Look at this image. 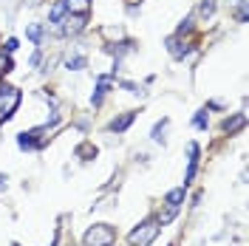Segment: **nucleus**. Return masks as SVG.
Listing matches in <instances>:
<instances>
[{
    "mask_svg": "<svg viewBox=\"0 0 249 246\" xmlns=\"http://www.w3.org/2000/svg\"><path fill=\"white\" fill-rule=\"evenodd\" d=\"M82 244L85 246H113L116 244V229L110 224H93L91 229L85 232Z\"/></svg>",
    "mask_w": 249,
    "mask_h": 246,
    "instance_id": "1",
    "label": "nucleus"
},
{
    "mask_svg": "<svg viewBox=\"0 0 249 246\" xmlns=\"http://www.w3.org/2000/svg\"><path fill=\"white\" fill-rule=\"evenodd\" d=\"M159 229H161V227H159V221H156V218H147L144 224H139L136 229L127 235V244H130V246H150L156 241Z\"/></svg>",
    "mask_w": 249,
    "mask_h": 246,
    "instance_id": "2",
    "label": "nucleus"
},
{
    "mask_svg": "<svg viewBox=\"0 0 249 246\" xmlns=\"http://www.w3.org/2000/svg\"><path fill=\"white\" fill-rule=\"evenodd\" d=\"M17 105H20V91L12 88V85H3L0 88V124L12 119V113L17 110Z\"/></svg>",
    "mask_w": 249,
    "mask_h": 246,
    "instance_id": "3",
    "label": "nucleus"
},
{
    "mask_svg": "<svg viewBox=\"0 0 249 246\" xmlns=\"http://www.w3.org/2000/svg\"><path fill=\"white\" fill-rule=\"evenodd\" d=\"M46 133H48V127H34V130H26V133H20V136H17V144H20L23 150H37V147H43V144H46Z\"/></svg>",
    "mask_w": 249,
    "mask_h": 246,
    "instance_id": "4",
    "label": "nucleus"
},
{
    "mask_svg": "<svg viewBox=\"0 0 249 246\" xmlns=\"http://www.w3.org/2000/svg\"><path fill=\"white\" fill-rule=\"evenodd\" d=\"M190 48H193V43H181L178 37H170V40H167V51H170L173 60H181V57H187V54H190Z\"/></svg>",
    "mask_w": 249,
    "mask_h": 246,
    "instance_id": "5",
    "label": "nucleus"
},
{
    "mask_svg": "<svg viewBox=\"0 0 249 246\" xmlns=\"http://www.w3.org/2000/svg\"><path fill=\"white\" fill-rule=\"evenodd\" d=\"M187 153H190V167H187L184 184H190V181H193V176H196V167H198V144H196V141H190V144H187Z\"/></svg>",
    "mask_w": 249,
    "mask_h": 246,
    "instance_id": "6",
    "label": "nucleus"
},
{
    "mask_svg": "<svg viewBox=\"0 0 249 246\" xmlns=\"http://www.w3.org/2000/svg\"><path fill=\"white\" fill-rule=\"evenodd\" d=\"M68 15V9H65V0H57L54 6H51V12H48V23H54V26H60L62 20Z\"/></svg>",
    "mask_w": 249,
    "mask_h": 246,
    "instance_id": "7",
    "label": "nucleus"
},
{
    "mask_svg": "<svg viewBox=\"0 0 249 246\" xmlns=\"http://www.w3.org/2000/svg\"><path fill=\"white\" fill-rule=\"evenodd\" d=\"M133 119H136V113H133V110H127V113H122L119 119H113V122H110V130H113V133H124V130L130 127Z\"/></svg>",
    "mask_w": 249,
    "mask_h": 246,
    "instance_id": "8",
    "label": "nucleus"
},
{
    "mask_svg": "<svg viewBox=\"0 0 249 246\" xmlns=\"http://www.w3.org/2000/svg\"><path fill=\"white\" fill-rule=\"evenodd\" d=\"M244 124H247V113H235L232 119H227V122H224V130H227V133L232 136V133H238V130H241Z\"/></svg>",
    "mask_w": 249,
    "mask_h": 246,
    "instance_id": "9",
    "label": "nucleus"
},
{
    "mask_svg": "<svg viewBox=\"0 0 249 246\" xmlns=\"http://www.w3.org/2000/svg\"><path fill=\"white\" fill-rule=\"evenodd\" d=\"M65 9H68L71 15H88L91 0H65Z\"/></svg>",
    "mask_w": 249,
    "mask_h": 246,
    "instance_id": "10",
    "label": "nucleus"
},
{
    "mask_svg": "<svg viewBox=\"0 0 249 246\" xmlns=\"http://www.w3.org/2000/svg\"><path fill=\"white\" fill-rule=\"evenodd\" d=\"M85 20H88V15L68 17V20H65V23H68V26H65V31H68V34H77V31H82V29H85Z\"/></svg>",
    "mask_w": 249,
    "mask_h": 246,
    "instance_id": "11",
    "label": "nucleus"
},
{
    "mask_svg": "<svg viewBox=\"0 0 249 246\" xmlns=\"http://www.w3.org/2000/svg\"><path fill=\"white\" fill-rule=\"evenodd\" d=\"M108 91H110L108 77H99V85H96V91H93L91 102H93V105H102V99H105V93H108Z\"/></svg>",
    "mask_w": 249,
    "mask_h": 246,
    "instance_id": "12",
    "label": "nucleus"
},
{
    "mask_svg": "<svg viewBox=\"0 0 249 246\" xmlns=\"http://www.w3.org/2000/svg\"><path fill=\"white\" fill-rule=\"evenodd\" d=\"M181 201H184V187H176V190H170V193L164 195V204H167V207H176V210L181 207Z\"/></svg>",
    "mask_w": 249,
    "mask_h": 246,
    "instance_id": "13",
    "label": "nucleus"
},
{
    "mask_svg": "<svg viewBox=\"0 0 249 246\" xmlns=\"http://www.w3.org/2000/svg\"><path fill=\"white\" fill-rule=\"evenodd\" d=\"M74 153L79 156V158H82V161H91V158H96V147H93V144H88V141H85V144H79L77 150H74Z\"/></svg>",
    "mask_w": 249,
    "mask_h": 246,
    "instance_id": "14",
    "label": "nucleus"
},
{
    "mask_svg": "<svg viewBox=\"0 0 249 246\" xmlns=\"http://www.w3.org/2000/svg\"><path fill=\"white\" fill-rule=\"evenodd\" d=\"M26 37H29L34 46H40V40H43V26H40V23H31L29 29H26Z\"/></svg>",
    "mask_w": 249,
    "mask_h": 246,
    "instance_id": "15",
    "label": "nucleus"
},
{
    "mask_svg": "<svg viewBox=\"0 0 249 246\" xmlns=\"http://www.w3.org/2000/svg\"><path fill=\"white\" fill-rule=\"evenodd\" d=\"M85 65H88V60H85V57H68V60H65V68H68V71H82V68H85Z\"/></svg>",
    "mask_w": 249,
    "mask_h": 246,
    "instance_id": "16",
    "label": "nucleus"
},
{
    "mask_svg": "<svg viewBox=\"0 0 249 246\" xmlns=\"http://www.w3.org/2000/svg\"><path fill=\"white\" fill-rule=\"evenodd\" d=\"M198 15H201L204 20L215 15V0H201V6H198Z\"/></svg>",
    "mask_w": 249,
    "mask_h": 246,
    "instance_id": "17",
    "label": "nucleus"
},
{
    "mask_svg": "<svg viewBox=\"0 0 249 246\" xmlns=\"http://www.w3.org/2000/svg\"><path fill=\"white\" fill-rule=\"evenodd\" d=\"M164 127H167V119H161V122H156V127H153V133H150V136L156 139V141H161V133H164Z\"/></svg>",
    "mask_w": 249,
    "mask_h": 246,
    "instance_id": "18",
    "label": "nucleus"
},
{
    "mask_svg": "<svg viewBox=\"0 0 249 246\" xmlns=\"http://www.w3.org/2000/svg\"><path fill=\"white\" fill-rule=\"evenodd\" d=\"M193 122H196V127H201V130H204V127H207V110H198Z\"/></svg>",
    "mask_w": 249,
    "mask_h": 246,
    "instance_id": "19",
    "label": "nucleus"
},
{
    "mask_svg": "<svg viewBox=\"0 0 249 246\" xmlns=\"http://www.w3.org/2000/svg\"><path fill=\"white\" fill-rule=\"evenodd\" d=\"M12 68H15V65H12V60H9V57H0V74H9Z\"/></svg>",
    "mask_w": 249,
    "mask_h": 246,
    "instance_id": "20",
    "label": "nucleus"
},
{
    "mask_svg": "<svg viewBox=\"0 0 249 246\" xmlns=\"http://www.w3.org/2000/svg\"><path fill=\"white\" fill-rule=\"evenodd\" d=\"M17 46H20V43H17L15 37H12V40H6V54H12V51H17Z\"/></svg>",
    "mask_w": 249,
    "mask_h": 246,
    "instance_id": "21",
    "label": "nucleus"
},
{
    "mask_svg": "<svg viewBox=\"0 0 249 246\" xmlns=\"http://www.w3.org/2000/svg\"><path fill=\"white\" fill-rule=\"evenodd\" d=\"M3 187H6V176H0V190H3Z\"/></svg>",
    "mask_w": 249,
    "mask_h": 246,
    "instance_id": "22",
    "label": "nucleus"
},
{
    "mask_svg": "<svg viewBox=\"0 0 249 246\" xmlns=\"http://www.w3.org/2000/svg\"><path fill=\"white\" fill-rule=\"evenodd\" d=\"M127 3H130V6H136V3H139V0H127Z\"/></svg>",
    "mask_w": 249,
    "mask_h": 246,
    "instance_id": "23",
    "label": "nucleus"
},
{
    "mask_svg": "<svg viewBox=\"0 0 249 246\" xmlns=\"http://www.w3.org/2000/svg\"><path fill=\"white\" fill-rule=\"evenodd\" d=\"M15 246H17V244H15Z\"/></svg>",
    "mask_w": 249,
    "mask_h": 246,
    "instance_id": "24",
    "label": "nucleus"
}]
</instances>
